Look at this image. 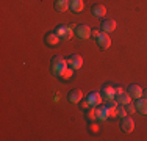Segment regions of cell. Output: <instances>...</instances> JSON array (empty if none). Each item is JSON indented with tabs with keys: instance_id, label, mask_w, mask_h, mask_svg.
<instances>
[{
	"instance_id": "cell-1",
	"label": "cell",
	"mask_w": 147,
	"mask_h": 141,
	"mask_svg": "<svg viewBox=\"0 0 147 141\" xmlns=\"http://www.w3.org/2000/svg\"><path fill=\"white\" fill-rule=\"evenodd\" d=\"M66 68H67V61H66L63 56L57 55V56L52 58V74H53L55 77H61Z\"/></svg>"
},
{
	"instance_id": "cell-2",
	"label": "cell",
	"mask_w": 147,
	"mask_h": 141,
	"mask_svg": "<svg viewBox=\"0 0 147 141\" xmlns=\"http://www.w3.org/2000/svg\"><path fill=\"white\" fill-rule=\"evenodd\" d=\"M55 33L59 36V41H69L72 36V28L66 27V25H59L57 30H55Z\"/></svg>"
},
{
	"instance_id": "cell-3",
	"label": "cell",
	"mask_w": 147,
	"mask_h": 141,
	"mask_svg": "<svg viewBox=\"0 0 147 141\" xmlns=\"http://www.w3.org/2000/svg\"><path fill=\"white\" fill-rule=\"evenodd\" d=\"M75 35L80 39H88V38H91V28L88 25H85V24H80L75 28Z\"/></svg>"
},
{
	"instance_id": "cell-4",
	"label": "cell",
	"mask_w": 147,
	"mask_h": 141,
	"mask_svg": "<svg viewBox=\"0 0 147 141\" xmlns=\"http://www.w3.org/2000/svg\"><path fill=\"white\" fill-rule=\"evenodd\" d=\"M121 129H122V132H125V133L133 132V129H135V121H133V118L124 116L122 121H121Z\"/></svg>"
},
{
	"instance_id": "cell-5",
	"label": "cell",
	"mask_w": 147,
	"mask_h": 141,
	"mask_svg": "<svg viewBox=\"0 0 147 141\" xmlns=\"http://www.w3.org/2000/svg\"><path fill=\"white\" fill-rule=\"evenodd\" d=\"M66 61H67V66H71V68L75 69V70L80 69L83 66V58L80 55H71Z\"/></svg>"
},
{
	"instance_id": "cell-6",
	"label": "cell",
	"mask_w": 147,
	"mask_h": 141,
	"mask_svg": "<svg viewBox=\"0 0 147 141\" xmlns=\"http://www.w3.org/2000/svg\"><path fill=\"white\" fill-rule=\"evenodd\" d=\"M97 44H99L100 49H108L111 45V38H110V33H105L102 31L100 33V36L97 38Z\"/></svg>"
},
{
	"instance_id": "cell-7",
	"label": "cell",
	"mask_w": 147,
	"mask_h": 141,
	"mask_svg": "<svg viewBox=\"0 0 147 141\" xmlns=\"http://www.w3.org/2000/svg\"><path fill=\"white\" fill-rule=\"evenodd\" d=\"M86 99H88L91 107H99L100 104H103V97H102V94H100V93H91Z\"/></svg>"
},
{
	"instance_id": "cell-8",
	"label": "cell",
	"mask_w": 147,
	"mask_h": 141,
	"mask_svg": "<svg viewBox=\"0 0 147 141\" xmlns=\"http://www.w3.org/2000/svg\"><path fill=\"white\" fill-rule=\"evenodd\" d=\"M102 97L103 100H110V99H114V96H116V91H114V86H111V85H105V86L102 88Z\"/></svg>"
},
{
	"instance_id": "cell-9",
	"label": "cell",
	"mask_w": 147,
	"mask_h": 141,
	"mask_svg": "<svg viewBox=\"0 0 147 141\" xmlns=\"http://www.w3.org/2000/svg\"><path fill=\"white\" fill-rule=\"evenodd\" d=\"M127 93L130 94V97L131 99H139V97H142V88L139 86V85H130L128 86V89H127Z\"/></svg>"
},
{
	"instance_id": "cell-10",
	"label": "cell",
	"mask_w": 147,
	"mask_h": 141,
	"mask_svg": "<svg viewBox=\"0 0 147 141\" xmlns=\"http://www.w3.org/2000/svg\"><path fill=\"white\" fill-rule=\"evenodd\" d=\"M55 9L59 13H64L67 9H71V0H55Z\"/></svg>"
},
{
	"instance_id": "cell-11",
	"label": "cell",
	"mask_w": 147,
	"mask_h": 141,
	"mask_svg": "<svg viewBox=\"0 0 147 141\" xmlns=\"http://www.w3.org/2000/svg\"><path fill=\"white\" fill-rule=\"evenodd\" d=\"M135 107H136V111H138V113H141V115H147V99H144V97L136 99Z\"/></svg>"
},
{
	"instance_id": "cell-12",
	"label": "cell",
	"mask_w": 147,
	"mask_h": 141,
	"mask_svg": "<svg viewBox=\"0 0 147 141\" xmlns=\"http://www.w3.org/2000/svg\"><path fill=\"white\" fill-rule=\"evenodd\" d=\"M82 99H83V93L80 89H72L71 93L67 94V100L72 102V104H80Z\"/></svg>"
},
{
	"instance_id": "cell-13",
	"label": "cell",
	"mask_w": 147,
	"mask_h": 141,
	"mask_svg": "<svg viewBox=\"0 0 147 141\" xmlns=\"http://www.w3.org/2000/svg\"><path fill=\"white\" fill-rule=\"evenodd\" d=\"M116 20L114 19H105L102 22V31H105V33H111V31L116 28Z\"/></svg>"
},
{
	"instance_id": "cell-14",
	"label": "cell",
	"mask_w": 147,
	"mask_h": 141,
	"mask_svg": "<svg viewBox=\"0 0 147 141\" xmlns=\"http://www.w3.org/2000/svg\"><path fill=\"white\" fill-rule=\"evenodd\" d=\"M117 100V104L119 105H127V104H130L131 102V97H130V94L127 93V91H122L121 94H116V97H114Z\"/></svg>"
},
{
	"instance_id": "cell-15",
	"label": "cell",
	"mask_w": 147,
	"mask_h": 141,
	"mask_svg": "<svg viewBox=\"0 0 147 141\" xmlns=\"http://www.w3.org/2000/svg\"><path fill=\"white\" fill-rule=\"evenodd\" d=\"M97 108V121H105V119H108V108L107 105H102L100 104Z\"/></svg>"
},
{
	"instance_id": "cell-16",
	"label": "cell",
	"mask_w": 147,
	"mask_h": 141,
	"mask_svg": "<svg viewBox=\"0 0 147 141\" xmlns=\"http://www.w3.org/2000/svg\"><path fill=\"white\" fill-rule=\"evenodd\" d=\"M59 42V36L57 33H47L45 35V44H49V45H57Z\"/></svg>"
},
{
	"instance_id": "cell-17",
	"label": "cell",
	"mask_w": 147,
	"mask_h": 141,
	"mask_svg": "<svg viewBox=\"0 0 147 141\" xmlns=\"http://www.w3.org/2000/svg\"><path fill=\"white\" fill-rule=\"evenodd\" d=\"M83 6H85L83 0H71V9H72V13H82L83 11Z\"/></svg>"
},
{
	"instance_id": "cell-18",
	"label": "cell",
	"mask_w": 147,
	"mask_h": 141,
	"mask_svg": "<svg viewBox=\"0 0 147 141\" xmlns=\"http://www.w3.org/2000/svg\"><path fill=\"white\" fill-rule=\"evenodd\" d=\"M92 14L96 17H105V14H107V8H105L103 5H94L92 6Z\"/></svg>"
},
{
	"instance_id": "cell-19",
	"label": "cell",
	"mask_w": 147,
	"mask_h": 141,
	"mask_svg": "<svg viewBox=\"0 0 147 141\" xmlns=\"http://www.w3.org/2000/svg\"><path fill=\"white\" fill-rule=\"evenodd\" d=\"M74 70H75V69H72L71 66H67V68L64 69V72H63V75L59 77V79H63V80H69V79H71V77L74 75Z\"/></svg>"
},
{
	"instance_id": "cell-20",
	"label": "cell",
	"mask_w": 147,
	"mask_h": 141,
	"mask_svg": "<svg viewBox=\"0 0 147 141\" xmlns=\"http://www.w3.org/2000/svg\"><path fill=\"white\" fill-rule=\"evenodd\" d=\"M88 119H91V121H97V108L96 107H91L88 110Z\"/></svg>"
},
{
	"instance_id": "cell-21",
	"label": "cell",
	"mask_w": 147,
	"mask_h": 141,
	"mask_svg": "<svg viewBox=\"0 0 147 141\" xmlns=\"http://www.w3.org/2000/svg\"><path fill=\"white\" fill-rule=\"evenodd\" d=\"M105 102V105H107L108 108H117V100L116 99H110V100H103Z\"/></svg>"
},
{
	"instance_id": "cell-22",
	"label": "cell",
	"mask_w": 147,
	"mask_h": 141,
	"mask_svg": "<svg viewBox=\"0 0 147 141\" xmlns=\"http://www.w3.org/2000/svg\"><path fill=\"white\" fill-rule=\"evenodd\" d=\"M80 107H82V108H83V110H86V108H89V107H91V105H89V102H88V99H85V100H83V99H82V100H80Z\"/></svg>"
},
{
	"instance_id": "cell-23",
	"label": "cell",
	"mask_w": 147,
	"mask_h": 141,
	"mask_svg": "<svg viewBox=\"0 0 147 141\" xmlns=\"http://www.w3.org/2000/svg\"><path fill=\"white\" fill-rule=\"evenodd\" d=\"M125 108H127V113H135V110H136V107H135V104H127L125 105Z\"/></svg>"
},
{
	"instance_id": "cell-24",
	"label": "cell",
	"mask_w": 147,
	"mask_h": 141,
	"mask_svg": "<svg viewBox=\"0 0 147 141\" xmlns=\"http://www.w3.org/2000/svg\"><path fill=\"white\" fill-rule=\"evenodd\" d=\"M89 130H91V132H92V133L99 132V125H97L96 122H91V124H89Z\"/></svg>"
},
{
	"instance_id": "cell-25",
	"label": "cell",
	"mask_w": 147,
	"mask_h": 141,
	"mask_svg": "<svg viewBox=\"0 0 147 141\" xmlns=\"http://www.w3.org/2000/svg\"><path fill=\"white\" fill-rule=\"evenodd\" d=\"M100 33H102V31H99V30H91V38H94V39L97 41V38L100 36Z\"/></svg>"
},
{
	"instance_id": "cell-26",
	"label": "cell",
	"mask_w": 147,
	"mask_h": 141,
	"mask_svg": "<svg viewBox=\"0 0 147 141\" xmlns=\"http://www.w3.org/2000/svg\"><path fill=\"white\" fill-rule=\"evenodd\" d=\"M142 97L147 99V89H142Z\"/></svg>"
}]
</instances>
